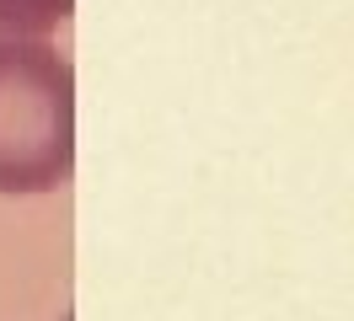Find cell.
<instances>
[{
    "label": "cell",
    "mask_w": 354,
    "mask_h": 321,
    "mask_svg": "<svg viewBox=\"0 0 354 321\" xmlns=\"http://www.w3.org/2000/svg\"><path fill=\"white\" fill-rule=\"evenodd\" d=\"M75 171V70L44 38L0 32V193H54Z\"/></svg>",
    "instance_id": "cell-1"
},
{
    "label": "cell",
    "mask_w": 354,
    "mask_h": 321,
    "mask_svg": "<svg viewBox=\"0 0 354 321\" xmlns=\"http://www.w3.org/2000/svg\"><path fill=\"white\" fill-rule=\"evenodd\" d=\"M75 0H0V32L17 38H48L54 27H65Z\"/></svg>",
    "instance_id": "cell-2"
}]
</instances>
